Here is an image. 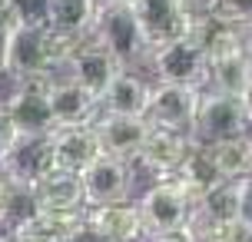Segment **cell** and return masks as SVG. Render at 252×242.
<instances>
[{
    "label": "cell",
    "mask_w": 252,
    "mask_h": 242,
    "mask_svg": "<svg viewBox=\"0 0 252 242\" xmlns=\"http://www.w3.org/2000/svg\"><path fill=\"white\" fill-rule=\"evenodd\" d=\"M90 40L106 50L123 70H136V66L146 63L150 57V40L143 37V30L136 24V13L129 3H120V0H100L96 3V17H93V27H90Z\"/></svg>",
    "instance_id": "1"
},
{
    "label": "cell",
    "mask_w": 252,
    "mask_h": 242,
    "mask_svg": "<svg viewBox=\"0 0 252 242\" xmlns=\"http://www.w3.org/2000/svg\"><path fill=\"white\" fill-rule=\"evenodd\" d=\"M146 66L156 73L159 83H183V87L196 90H206V83H209L206 53L189 37H173L166 43H156L146 57Z\"/></svg>",
    "instance_id": "2"
},
{
    "label": "cell",
    "mask_w": 252,
    "mask_h": 242,
    "mask_svg": "<svg viewBox=\"0 0 252 242\" xmlns=\"http://www.w3.org/2000/svg\"><path fill=\"white\" fill-rule=\"evenodd\" d=\"M242 133H249V120H246L239 96L202 90L189 136L196 143H219V140H229V136H242Z\"/></svg>",
    "instance_id": "3"
},
{
    "label": "cell",
    "mask_w": 252,
    "mask_h": 242,
    "mask_svg": "<svg viewBox=\"0 0 252 242\" xmlns=\"http://www.w3.org/2000/svg\"><path fill=\"white\" fill-rule=\"evenodd\" d=\"M50 53H47V37L43 27L13 24L7 30V53H3V73H10L17 83L20 80H47L50 77Z\"/></svg>",
    "instance_id": "4"
},
{
    "label": "cell",
    "mask_w": 252,
    "mask_h": 242,
    "mask_svg": "<svg viewBox=\"0 0 252 242\" xmlns=\"http://www.w3.org/2000/svg\"><path fill=\"white\" fill-rule=\"evenodd\" d=\"M202 90L183 87V83H150V96H146V113L143 120L150 126L159 129H179L189 133L192 120H196V106H199Z\"/></svg>",
    "instance_id": "5"
},
{
    "label": "cell",
    "mask_w": 252,
    "mask_h": 242,
    "mask_svg": "<svg viewBox=\"0 0 252 242\" xmlns=\"http://www.w3.org/2000/svg\"><path fill=\"white\" fill-rule=\"evenodd\" d=\"M136 209H139L143 226H146L150 236L186 229L189 216H192V203H189L169 179H156L153 186H146L143 196L136 199Z\"/></svg>",
    "instance_id": "6"
},
{
    "label": "cell",
    "mask_w": 252,
    "mask_h": 242,
    "mask_svg": "<svg viewBox=\"0 0 252 242\" xmlns=\"http://www.w3.org/2000/svg\"><path fill=\"white\" fill-rule=\"evenodd\" d=\"M80 182H83L87 209L126 203L129 192H133V163H123V159H113V156H100L80 173Z\"/></svg>",
    "instance_id": "7"
},
{
    "label": "cell",
    "mask_w": 252,
    "mask_h": 242,
    "mask_svg": "<svg viewBox=\"0 0 252 242\" xmlns=\"http://www.w3.org/2000/svg\"><path fill=\"white\" fill-rule=\"evenodd\" d=\"M3 113L10 116L13 129L20 136H47L57 123L47 100V80H20L10 100L3 103Z\"/></svg>",
    "instance_id": "8"
},
{
    "label": "cell",
    "mask_w": 252,
    "mask_h": 242,
    "mask_svg": "<svg viewBox=\"0 0 252 242\" xmlns=\"http://www.w3.org/2000/svg\"><path fill=\"white\" fill-rule=\"evenodd\" d=\"M90 126L96 133L100 153L123 159V163H136L143 140L150 133V123L143 116H113V113H103V110L90 120Z\"/></svg>",
    "instance_id": "9"
},
{
    "label": "cell",
    "mask_w": 252,
    "mask_h": 242,
    "mask_svg": "<svg viewBox=\"0 0 252 242\" xmlns=\"http://www.w3.org/2000/svg\"><path fill=\"white\" fill-rule=\"evenodd\" d=\"M50 169H53V156H50L47 136H20L17 133V140L0 156V173L10 179L13 186H24V189L40 182Z\"/></svg>",
    "instance_id": "10"
},
{
    "label": "cell",
    "mask_w": 252,
    "mask_h": 242,
    "mask_svg": "<svg viewBox=\"0 0 252 242\" xmlns=\"http://www.w3.org/2000/svg\"><path fill=\"white\" fill-rule=\"evenodd\" d=\"M196 150V140L189 133H179V129H159L150 126L146 140H143V150H139L136 163L143 169H150L156 179H169L179 166L186 163V156Z\"/></svg>",
    "instance_id": "11"
},
{
    "label": "cell",
    "mask_w": 252,
    "mask_h": 242,
    "mask_svg": "<svg viewBox=\"0 0 252 242\" xmlns=\"http://www.w3.org/2000/svg\"><path fill=\"white\" fill-rule=\"evenodd\" d=\"M47 143H50V156H53V169H63V173H73L80 176L93 159H100V143H96V133L90 123L83 126H53L47 133Z\"/></svg>",
    "instance_id": "12"
},
{
    "label": "cell",
    "mask_w": 252,
    "mask_h": 242,
    "mask_svg": "<svg viewBox=\"0 0 252 242\" xmlns=\"http://www.w3.org/2000/svg\"><path fill=\"white\" fill-rule=\"evenodd\" d=\"M63 70H66V77L73 80V83H80L93 100L100 103V96L106 93V87L113 83V77L123 70V66L116 63L106 50H100L93 40H87V43L63 63Z\"/></svg>",
    "instance_id": "13"
},
{
    "label": "cell",
    "mask_w": 252,
    "mask_h": 242,
    "mask_svg": "<svg viewBox=\"0 0 252 242\" xmlns=\"http://www.w3.org/2000/svg\"><path fill=\"white\" fill-rule=\"evenodd\" d=\"M47 100L57 126H83L100 113V103L70 77H47Z\"/></svg>",
    "instance_id": "14"
},
{
    "label": "cell",
    "mask_w": 252,
    "mask_h": 242,
    "mask_svg": "<svg viewBox=\"0 0 252 242\" xmlns=\"http://www.w3.org/2000/svg\"><path fill=\"white\" fill-rule=\"evenodd\" d=\"M129 7L136 13V24L143 37L150 40V47L183 37V30H186L189 13L179 7V0H133Z\"/></svg>",
    "instance_id": "15"
},
{
    "label": "cell",
    "mask_w": 252,
    "mask_h": 242,
    "mask_svg": "<svg viewBox=\"0 0 252 242\" xmlns=\"http://www.w3.org/2000/svg\"><path fill=\"white\" fill-rule=\"evenodd\" d=\"M33 199L40 209L47 212H87V199H83V182L73 173L50 169L47 176L30 186Z\"/></svg>",
    "instance_id": "16"
},
{
    "label": "cell",
    "mask_w": 252,
    "mask_h": 242,
    "mask_svg": "<svg viewBox=\"0 0 252 242\" xmlns=\"http://www.w3.org/2000/svg\"><path fill=\"white\" fill-rule=\"evenodd\" d=\"M87 219L110 242H150L143 216H139L136 203H129V199L113 206H93V209H87Z\"/></svg>",
    "instance_id": "17"
},
{
    "label": "cell",
    "mask_w": 252,
    "mask_h": 242,
    "mask_svg": "<svg viewBox=\"0 0 252 242\" xmlns=\"http://www.w3.org/2000/svg\"><path fill=\"white\" fill-rule=\"evenodd\" d=\"M146 96H150V83L133 70H120L113 83L106 87V93L100 96V110L113 116H143Z\"/></svg>",
    "instance_id": "18"
},
{
    "label": "cell",
    "mask_w": 252,
    "mask_h": 242,
    "mask_svg": "<svg viewBox=\"0 0 252 242\" xmlns=\"http://www.w3.org/2000/svg\"><path fill=\"white\" fill-rule=\"evenodd\" d=\"M219 179H249L252 176V129L242 136H229L219 143H199Z\"/></svg>",
    "instance_id": "19"
},
{
    "label": "cell",
    "mask_w": 252,
    "mask_h": 242,
    "mask_svg": "<svg viewBox=\"0 0 252 242\" xmlns=\"http://www.w3.org/2000/svg\"><path fill=\"white\" fill-rule=\"evenodd\" d=\"M239 196H242L239 179H219L199 196L192 212L213 226H232V222H239Z\"/></svg>",
    "instance_id": "20"
},
{
    "label": "cell",
    "mask_w": 252,
    "mask_h": 242,
    "mask_svg": "<svg viewBox=\"0 0 252 242\" xmlns=\"http://www.w3.org/2000/svg\"><path fill=\"white\" fill-rule=\"evenodd\" d=\"M100 0H47V27L73 37H90Z\"/></svg>",
    "instance_id": "21"
},
{
    "label": "cell",
    "mask_w": 252,
    "mask_h": 242,
    "mask_svg": "<svg viewBox=\"0 0 252 242\" xmlns=\"http://www.w3.org/2000/svg\"><path fill=\"white\" fill-rule=\"evenodd\" d=\"M249 87H252V66L246 63L242 50L229 53V57H219V60L209 63V83H206V90L226 93V96H242Z\"/></svg>",
    "instance_id": "22"
},
{
    "label": "cell",
    "mask_w": 252,
    "mask_h": 242,
    "mask_svg": "<svg viewBox=\"0 0 252 242\" xmlns=\"http://www.w3.org/2000/svg\"><path fill=\"white\" fill-rule=\"evenodd\" d=\"M17 24L27 27H47V0H7Z\"/></svg>",
    "instance_id": "23"
},
{
    "label": "cell",
    "mask_w": 252,
    "mask_h": 242,
    "mask_svg": "<svg viewBox=\"0 0 252 242\" xmlns=\"http://www.w3.org/2000/svg\"><path fill=\"white\" fill-rule=\"evenodd\" d=\"M216 13L236 27H252V0H219Z\"/></svg>",
    "instance_id": "24"
},
{
    "label": "cell",
    "mask_w": 252,
    "mask_h": 242,
    "mask_svg": "<svg viewBox=\"0 0 252 242\" xmlns=\"http://www.w3.org/2000/svg\"><path fill=\"white\" fill-rule=\"evenodd\" d=\"M60 242H110V239H106V236H103V232L96 229V226H93L87 216H83L70 232H63Z\"/></svg>",
    "instance_id": "25"
},
{
    "label": "cell",
    "mask_w": 252,
    "mask_h": 242,
    "mask_svg": "<svg viewBox=\"0 0 252 242\" xmlns=\"http://www.w3.org/2000/svg\"><path fill=\"white\" fill-rule=\"evenodd\" d=\"M13 140H17V129H13L10 116L3 113V106H0V156H3V150H7Z\"/></svg>",
    "instance_id": "26"
},
{
    "label": "cell",
    "mask_w": 252,
    "mask_h": 242,
    "mask_svg": "<svg viewBox=\"0 0 252 242\" xmlns=\"http://www.w3.org/2000/svg\"><path fill=\"white\" fill-rule=\"evenodd\" d=\"M13 192H17V186H13L10 179H7L3 173H0V219H3V212H7V206H10Z\"/></svg>",
    "instance_id": "27"
},
{
    "label": "cell",
    "mask_w": 252,
    "mask_h": 242,
    "mask_svg": "<svg viewBox=\"0 0 252 242\" xmlns=\"http://www.w3.org/2000/svg\"><path fill=\"white\" fill-rule=\"evenodd\" d=\"M216 3L219 0H179V7L186 13H209V10H216Z\"/></svg>",
    "instance_id": "28"
},
{
    "label": "cell",
    "mask_w": 252,
    "mask_h": 242,
    "mask_svg": "<svg viewBox=\"0 0 252 242\" xmlns=\"http://www.w3.org/2000/svg\"><path fill=\"white\" fill-rule=\"evenodd\" d=\"M150 242H196L186 229H176V232H163V236H150Z\"/></svg>",
    "instance_id": "29"
},
{
    "label": "cell",
    "mask_w": 252,
    "mask_h": 242,
    "mask_svg": "<svg viewBox=\"0 0 252 242\" xmlns=\"http://www.w3.org/2000/svg\"><path fill=\"white\" fill-rule=\"evenodd\" d=\"M10 239H17V242H60L57 236H47V232H17Z\"/></svg>",
    "instance_id": "30"
},
{
    "label": "cell",
    "mask_w": 252,
    "mask_h": 242,
    "mask_svg": "<svg viewBox=\"0 0 252 242\" xmlns=\"http://www.w3.org/2000/svg\"><path fill=\"white\" fill-rule=\"evenodd\" d=\"M242 57L252 66V27H242Z\"/></svg>",
    "instance_id": "31"
},
{
    "label": "cell",
    "mask_w": 252,
    "mask_h": 242,
    "mask_svg": "<svg viewBox=\"0 0 252 242\" xmlns=\"http://www.w3.org/2000/svg\"><path fill=\"white\" fill-rule=\"evenodd\" d=\"M239 100H242V110H246V120H249V129H252V87L242 93Z\"/></svg>",
    "instance_id": "32"
},
{
    "label": "cell",
    "mask_w": 252,
    "mask_h": 242,
    "mask_svg": "<svg viewBox=\"0 0 252 242\" xmlns=\"http://www.w3.org/2000/svg\"><path fill=\"white\" fill-rule=\"evenodd\" d=\"M7 30H10V27L0 24V73H3V53H7Z\"/></svg>",
    "instance_id": "33"
},
{
    "label": "cell",
    "mask_w": 252,
    "mask_h": 242,
    "mask_svg": "<svg viewBox=\"0 0 252 242\" xmlns=\"http://www.w3.org/2000/svg\"><path fill=\"white\" fill-rule=\"evenodd\" d=\"M0 242H17V239H10V236H0Z\"/></svg>",
    "instance_id": "34"
},
{
    "label": "cell",
    "mask_w": 252,
    "mask_h": 242,
    "mask_svg": "<svg viewBox=\"0 0 252 242\" xmlns=\"http://www.w3.org/2000/svg\"><path fill=\"white\" fill-rule=\"evenodd\" d=\"M3 7H7V0H0V10H3Z\"/></svg>",
    "instance_id": "35"
},
{
    "label": "cell",
    "mask_w": 252,
    "mask_h": 242,
    "mask_svg": "<svg viewBox=\"0 0 252 242\" xmlns=\"http://www.w3.org/2000/svg\"><path fill=\"white\" fill-rule=\"evenodd\" d=\"M120 3H133V0H120Z\"/></svg>",
    "instance_id": "36"
}]
</instances>
